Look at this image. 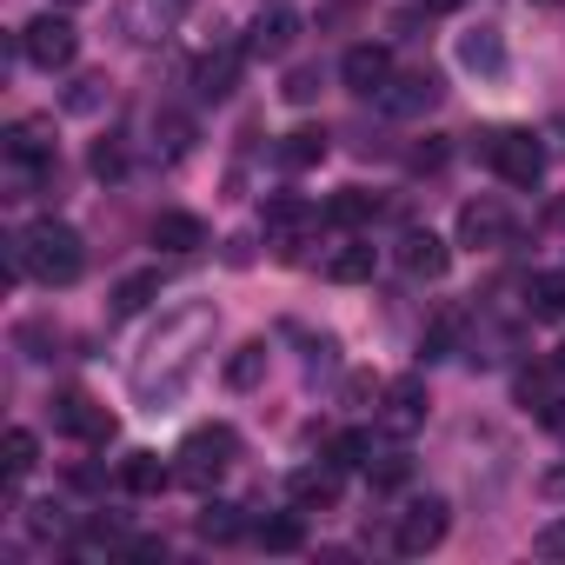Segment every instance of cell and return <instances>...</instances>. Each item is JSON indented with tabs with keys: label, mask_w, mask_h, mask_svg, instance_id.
Here are the masks:
<instances>
[{
	"label": "cell",
	"mask_w": 565,
	"mask_h": 565,
	"mask_svg": "<svg viewBox=\"0 0 565 565\" xmlns=\"http://www.w3.org/2000/svg\"><path fill=\"white\" fill-rule=\"evenodd\" d=\"M525 313L532 320H565V273H532L525 279Z\"/></svg>",
	"instance_id": "cb8c5ba5"
},
{
	"label": "cell",
	"mask_w": 565,
	"mask_h": 565,
	"mask_svg": "<svg viewBox=\"0 0 565 565\" xmlns=\"http://www.w3.org/2000/svg\"><path fill=\"white\" fill-rule=\"evenodd\" d=\"M0 459H8V479H28V472L41 466V439H34L28 426H14L8 439H0Z\"/></svg>",
	"instance_id": "4dcf8cb0"
},
{
	"label": "cell",
	"mask_w": 565,
	"mask_h": 565,
	"mask_svg": "<svg viewBox=\"0 0 565 565\" xmlns=\"http://www.w3.org/2000/svg\"><path fill=\"white\" fill-rule=\"evenodd\" d=\"M340 472H347V466H333V459H327V466H300V472L287 479V499H294L300 512H333V505H340Z\"/></svg>",
	"instance_id": "2e32d148"
},
{
	"label": "cell",
	"mask_w": 565,
	"mask_h": 565,
	"mask_svg": "<svg viewBox=\"0 0 565 565\" xmlns=\"http://www.w3.org/2000/svg\"><path fill=\"white\" fill-rule=\"evenodd\" d=\"M266 552H300L307 545V525H300V505L294 512H279V519H259V532H253Z\"/></svg>",
	"instance_id": "4316f807"
},
{
	"label": "cell",
	"mask_w": 565,
	"mask_h": 565,
	"mask_svg": "<svg viewBox=\"0 0 565 565\" xmlns=\"http://www.w3.org/2000/svg\"><path fill=\"white\" fill-rule=\"evenodd\" d=\"M399 266H406L413 279H446V266H452V246H446L439 233H419V226H413V233L399 239Z\"/></svg>",
	"instance_id": "ac0fdd59"
},
{
	"label": "cell",
	"mask_w": 565,
	"mask_h": 565,
	"mask_svg": "<svg viewBox=\"0 0 565 565\" xmlns=\"http://www.w3.org/2000/svg\"><path fill=\"white\" fill-rule=\"evenodd\" d=\"M519 406H525V413H532L539 426L565 433V399H558V393H552L545 380H532V373H525V380H519Z\"/></svg>",
	"instance_id": "d4e9b609"
},
{
	"label": "cell",
	"mask_w": 565,
	"mask_h": 565,
	"mask_svg": "<svg viewBox=\"0 0 565 565\" xmlns=\"http://www.w3.org/2000/svg\"><path fill=\"white\" fill-rule=\"evenodd\" d=\"M100 100H107V81H100V74H87V81H74V94H67V107H74V114H94Z\"/></svg>",
	"instance_id": "8d00e7d4"
},
{
	"label": "cell",
	"mask_w": 565,
	"mask_h": 565,
	"mask_svg": "<svg viewBox=\"0 0 565 565\" xmlns=\"http://www.w3.org/2000/svg\"><path fill=\"white\" fill-rule=\"evenodd\" d=\"M21 54H28L41 74H61V67H74V54H81V28H74L67 14H34V21L21 28Z\"/></svg>",
	"instance_id": "8992f818"
},
{
	"label": "cell",
	"mask_w": 565,
	"mask_h": 565,
	"mask_svg": "<svg viewBox=\"0 0 565 565\" xmlns=\"http://www.w3.org/2000/svg\"><path fill=\"white\" fill-rule=\"evenodd\" d=\"M193 525H200V539H206V545H233V539L246 532V519H239V505H220V499H213V505H206V512H200Z\"/></svg>",
	"instance_id": "f546056e"
},
{
	"label": "cell",
	"mask_w": 565,
	"mask_h": 565,
	"mask_svg": "<svg viewBox=\"0 0 565 565\" xmlns=\"http://www.w3.org/2000/svg\"><path fill=\"white\" fill-rule=\"evenodd\" d=\"M259 373H266V340H253V347H239V353L226 360V386H233V393L259 386Z\"/></svg>",
	"instance_id": "1f68e13d"
},
{
	"label": "cell",
	"mask_w": 565,
	"mask_h": 565,
	"mask_svg": "<svg viewBox=\"0 0 565 565\" xmlns=\"http://www.w3.org/2000/svg\"><path fill=\"white\" fill-rule=\"evenodd\" d=\"M512 233H519V220H512L505 200L479 193V200L459 206V246H472V253H499V246H512Z\"/></svg>",
	"instance_id": "52a82bcc"
},
{
	"label": "cell",
	"mask_w": 565,
	"mask_h": 565,
	"mask_svg": "<svg viewBox=\"0 0 565 565\" xmlns=\"http://www.w3.org/2000/svg\"><path fill=\"white\" fill-rule=\"evenodd\" d=\"M380 426L393 433V439H413L419 426H426V380H393V386H380Z\"/></svg>",
	"instance_id": "9c48e42d"
},
{
	"label": "cell",
	"mask_w": 565,
	"mask_h": 565,
	"mask_svg": "<svg viewBox=\"0 0 565 565\" xmlns=\"http://www.w3.org/2000/svg\"><path fill=\"white\" fill-rule=\"evenodd\" d=\"M327 459L347 466V472H353V466H373V433H333V439H327Z\"/></svg>",
	"instance_id": "d6a6232c"
},
{
	"label": "cell",
	"mask_w": 565,
	"mask_h": 565,
	"mask_svg": "<svg viewBox=\"0 0 565 565\" xmlns=\"http://www.w3.org/2000/svg\"><path fill=\"white\" fill-rule=\"evenodd\" d=\"M233 459H239V433L233 426H193L186 439H180V452H173V472H180V486H193V492H213L226 472H233Z\"/></svg>",
	"instance_id": "3957f363"
},
{
	"label": "cell",
	"mask_w": 565,
	"mask_h": 565,
	"mask_svg": "<svg viewBox=\"0 0 565 565\" xmlns=\"http://www.w3.org/2000/svg\"><path fill=\"white\" fill-rule=\"evenodd\" d=\"M466 0H419V14H459Z\"/></svg>",
	"instance_id": "60d3db41"
},
{
	"label": "cell",
	"mask_w": 565,
	"mask_h": 565,
	"mask_svg": "<svg viewBox=\"0 0 565 565\" xmlns=\"http://www.w3.org/2000/svg\"><path fill=\"white\" fill-rule=\"evenodd\" d=\"M373 266H380L373 239H340V246L320 259V273L333 279V287H360V279H373Z\"/></svg>",
	"instance_id": "d6986e66"
},
{
	"label": "cell",
	"mask_w": 565,
	"mask_h": 565,
	"mask_svg": "<svg viewBox=\"0 0 565 565\" xmlns=\"http://www.w3.org/2000/svg\"><path fill=\"white\" fill-rule=\"evenodd\" d=\"M186 8H193V0H120V8H114V41H127V47H160L167 34H180Z\"/></svg>",
	"instance_id": "5b68a950"
},
{
	"label": "cell",
	"mask_w": 565,
	"mask_h": 565,
	"mask_svg": "<svg viewBox=\"0 0 565 565\" xmlns=\"http://www.w3.org/2000/svg\"><path fill=\"white\" fill-rule=\"evenodd\" d=\"M54 426L74 433V439H87V446H107V439H114V413H107L94 393H81V386L54 399Z\"/></svg>",
	"instance_id": "30bf717a"
},
{
	"label": "cell",
	"mask_w": 565,
	"mask_h": 565,
	"mask_svg": "<svg viewBox=\"0 0 565 565\" xmlns=\"http://www.w3.org/2000/svg\"><path fill=\"white\" fill-rule=\"evenodd\" d=\"M446 525H452V505H446V499H413V505L399 512V525H393V552H399V558H426V552L446 539Z\"/></svg>",
	"instance_id": "ba28073f"
},
{
	"label": "cell",
	"mask_w": 565,
	"mask_h": 565,
	"mask_svg": "<svg viewBox=\"0 0 565 565\" xmlns=\"http://www.w3.org/2000/svg\"><path fill=\"white\" fill-rule=\"evenodd\" d=\"M153 246L160 253H200L206 246V220L200 213H160L153 220Z\"/></svg>",
	"instance_id": "7402d4cb"
},
{
	"label": "cell",
	"mask_w": 565,
	"mask_h": 565,
	"mask_svg": "<svg viewBox=\"0 0 565 565\" xmlns=\"http://www.w3.org/2000/svg\"><path fill=\"white\" fill-rule=\"evenodd\" d=\"M552 134H558V140H565V120H558V127H552Z\"/></svg>",
	"instance_id": "ee69618b"
},
{
	"label": "cell",
	"mask_w": 565,
	"mask_h": 565,
	"mask_svg": "<svg viewBox=\"0 0 565 565\" xmlns=\"http://www.w3.org/2000/svg\"><path fill=\"white\" fill-rule=\"evenodd\" d=\"M545 373H552V380H558V386H565V347H558V353H552V360H545Z\"/></svg>",
	"instance_id": "b9f144b4"
},
{
	"label": "cell",
	"mask_w": 565,
	"mask_h": 565,
	"mask_svg": "<svg viewBox=\"0 0 565 565\" xmlns=\"http://www.w3.org/2000/svg\"><path fill=\"white\" fill-rule=\"evenodd\" d=\"M206 340H213V307L206 300H193V307H180V313H167L160 320V333L140 347V360H134V399L147 406V413H167L193 380H200V360H206Z\"/></svg>",
	"instance_id": "6da1fadb"
},
{
	"label": "cell",
	"mask_w": 565,
	"mask_h": 565,
	"mask_svg": "<svg viewBox=\"0 0 565 565\" xmlns=\"http://www.w3.org/2000/svg\"><path fill=\"white\" fill-rule=\"evenodd\" d=\"M373 213H380V200H373L366 186H340V193L327 200V220H333V226H366Z\"/></svg>",
	"instance_id": "83f0119b"
},
{
	"label": "cell",
	"mask_w": 565,
	"mask_h": 565,
	"mask_svg": "<svg viewBox=\"0 0 565 565\" xmlns=\"http://www.w3.org/2000/svg\"><path fill=\"white\" fill-rule=\"evenodd\" d=\"M153 147H160V160H186L193 153V120L186 114H160L153 120Z\"/></svg>",
	"instance_id": "f1b7e54d"
},
{
	"label": "cell",
	"mask_w": 565,
	"mask_h": 565,
	"mask_svg": "<svg viewBox=\"0 0 565 565\" xmlns=\"http://www.w3.org/2000/svg\"><path fill=\"white\" fill-rule=\"evenodd\" d=\"M459 67H466V74H505V41H499V28L459 34Z\"/></svg>",
	"instance_id": "44dd1931"
},
{
	"label": "cell",
	"mask_w": 565,
	"mask_h": 565,
	"mask_svg": "<svg viewBox=\"0 0 565 565\" xmlns=\"http://www.w3.org/2000/svg\"><path fill=\"white\" fill-rule=\"evenodd\" d=\"M307 226H320V213H313V206H307L300 193H273V200H266V239H273L279 253H287V259L300 253Z\"/></svg>",
	"instance_id": "8fae6325"
},
{
	"label": "cell",
	"mask_w": 565,
	"mask_h": 565,
	"mask_svg": "<svg viewBox=\"0 0 565 565\" xmlns=\"http://www.w3.org/2000/svg\"><path fill=\"white\" fill-rule=\"evenodd\" d=\"M153 300H160V273H127L120 287H114V320H127V313H140Z\"/></svg>",
	"instance_id": "484cf974"
},
{
	"label": "cell",
	"mask_w": 565,
	"mask_h": 565,
	"mask_svg": "<svg viewBox=\"0 0 565 565\" xmlns=\"http://www.w3.org/2000/svg\"><path fill=\"white\" fill-rule=\"evenodd\" d=\"M94 173H100V180H120V173H127V160H120V147H114V140H100V147H94Z\"/></svg>",
	"instance_id": "f35d334b"
},
{
	"label": "cell",
	"mask_w": 565,
	"mask_h": 565,
	"mask_svg": "<svg viewBox=\"0 0 565 565\" xmlns=\"http://www.w3.org/2000/svg\"><path fill=\"white\" fill-rule=\"evenodd\" d=\"M279 94H287L294 107H307V100L320 94V67H294V74H287V87H279Z\"/></svg>",
	"instance_id": "d590c367"
},
{
	"label": "cell",
	"mask_w": 565,
	"mask_h": 565,
	"mask_svg": "<svg viewBox=\"0 0 565 565\" xmlns=\"http://www.w3.org/2000/svg\"><path fill=\"white\" fill-rule=\"evenodd\" d=\"M439 94H446V87H439V74H426V67H419V74L386 81L380 107H386V114H399V120H419V114H433V107H439Z\"/></svg>",
	"instance_id": "7c38bea8"
},
{
	"label": "cell",
	"mask_w": 565,
	"mask_h": 565,
	"mask_svg": "<svg viewBox=\"0 0 565 565\" xmlns=\"http://www.w3.org/2000/svg\"><path fill=\"white\" fill-rule=\"evenodd\" d=\"M532 552H539V558H552V565H565V519L539 525V532H532Z\"/></svg>",
	"instance_id": "e575fe53"
},
{
	"label": "cell",
	"mask_w": 565,
	"mask_h": 565,
	"mask_svg": "<svg viewBox=\"0 0 565 565\" xmlns=\"http://www.w3.org/2000/svg\"><path fill=\"white\" fill-rule=\"evenodd\" d=\"M406 472H413V459H406V452H386V459L373 466V486L393 492V486H406Z\"/></svg>",
	"instance_id": "74e56055"
},
{
	"label": "cell",
	"mask_w": 565,
	"mask_h": 565,
	"mask_svg": "<svg viewBox=\"0 0 565 565\" xmlns=\"http://www.w3.org/2000/svg\"><path fill=\"white\" fill-rule=\"evenodd\" d=\"M545 220H552V226H565V193L552 200V213H545Z\"/></svg>",
	"instance_id": "7bdbcfd3"
},
{
	"label": "cell",
	"mask_w": 565,
	"mask_h": 565,
	"mask_svg": "<svg viewBox=\"0 0 565 565\" xmlns=\"http://www.w3.org/2000/svg\"><path fill=\"white\" fill-rule=\"evenodd\" d=\"M167 479H180V472H173L160 452H127V459H120V486H127V492H160Z\"/></svg>",
	"instance_id": "603a6c76"
},
{
	"label": "cell",
	"mask_w": 565,
	"mask_h": 565,
	"mask_svg": "<svg viewBox=\"0 0 565 565\" xmlns=\"http://www.w3.org/2000/svg\"><path fill=\"white\" fill-rule=\"evenodd\" d=\"M127 558H140V565H153V558H167V545H160V539H127Z\"/></svg>",
	"instance_id": "ab89813d"
},
{
	"label": "cell",
	"mask_w": 565,
	"mask_h": 565,
	"mask_svg": "<svg viewBox=\"0 0 565 565\" xmlns=\"http://www.w3.org/2000/svg\"><path fill=\"white\" fill-rule=\"evenodd\" d=\"M459 327H466L459 313H439V320L426 327V347H419V353H426V360H446V353L459 347Z\"/></svg>",
	"instance_id": "836d02e7"
},
{
	"label": "cell",
	"mask_w": 565,
	"mask_h": 565,
	"mask_svg": "<svg viewBox=\"0 0 565 565\" xmlns=\"http://www.w3.org/2000/svg\"><path fill=\"white\" fill-rule=\"evenodd\" d=\"M539 8H552V0H539Z\"/></svg>",
	"instance_id": "bcb514c9"
},
{
	"label": "cell",
	"mask_w": 565,
	"mask_h": 565,
	"mask_svg": "<svg viewBox=\"0 0 565 565\" xmlns=\"http://www.w3.org/2000/svg\"><path fill=\"white\" fill-rule=\"evenodd\" d=\"M340 81H347L353 94H386V81H393V54H386L380 41H360V47H347Z\"/></svg>",
	"instance_id": "5bb4252c"
},
{
	"label": "cell",
	"mask_w": 565,
	"mask_h": 565,
	"mask_svg": "<svg viewBox=\"0 0 565 565\" xmlns=\"http://www.w3.org/2000/svg\"><path fill=\"white\" fill-rule=\"evenodd\" d=\"M61 8H81V0H61Z\"/></svg>",
	"instance_id": "f6af8a7d"
},
{
	"label": "cell",
	"mask_w": 565,
	"mask_h": 565,
	"mask_svg": "<svg viewBox=\"0 0 565 565\" xmlns=\"http://www.w3.org/2000/svg\"><path fill=\"white\" fill-rule=\"evenodd\" d=\"M8 167H41V173H54V120H41V114L14 120V127H8Z\"/></svg>",
	"instance_id": "4fadbf2b"
},
{
	"label": "cell",
	"mask_w": 565,
	"mask_h": 565,
	"mask_svg": "<svg viewBox=\"0 0 565 565\" xmlns=\"http://www.w3.org/2000/svg\"><path fill=\"white\" fill-rule=\"evenodd\" d=\"M239 67H246V47H213L193 61V94L200 100H226L239 87Z\"/></svg>",
	"instance_id": "9a60e30c"
},
{
	"label": "cell",
	"mask_w": 565,
	"mask_h": 565,
	"mask_svg": "<svg viewBox=\"0 0 565 565\" xmlns=\"http://www.w3.org/2000/svg\"><path fill=\"white\" fill-rule=\"evenodd\" d=\"M273 160L287 167V173H307V167H320V160H327V127H294V134H279Z\"/></svg>",
	"instance_id": "ffe728a7"
},
{
	"label": "cell",
	"mask_w": 565,
	"mask_h": 565,
	"mask_svg": "<svg viewBox=\"0 0 565 565\" xmlns=\"http://www.w3.org/2000/svg\"><path fill=\"white\" fill-rule=\"evenodd\" d=\"M294 34H300V14H294V8H266V14L253 21V34H246V54L279 61V54L294 47Z\"/></svg>",
	"instance_id": "e0dca14e"
},
{
	"label": "cell",
	"mask_w": 565,
	"mask_h": 565,
	"mask_svg": "<svg viewBox=\"0 0 565 565\" xmlns=\"http://www.w3.org/2000/svg\"><path fill=\"white\" fill-rule=\"evenodd\" d=\"M479 160H486L505 186H525V193L545 180V140L525 134V127H492V134H479Z\"/></svg>",
	"instance_id": "277c9868"
},
{
	"label": "cell",
	"mask_w": 565,
	"mask_h": 565,
	"mask_svg": "<svg viewBox=\"0 0 565 565\" xmlns=\"http://www.w3.org/2000/svg\"><path fill=\"white\" fill-rule=\"evenodd\" d=\"M8 273H28V279H41V287H74V279L87 273V239L67 220H34L14 239V253H8Z\"/></svg>",
	"instance_id": "7a4b0ae2"
}]
</instances>
